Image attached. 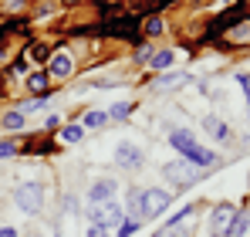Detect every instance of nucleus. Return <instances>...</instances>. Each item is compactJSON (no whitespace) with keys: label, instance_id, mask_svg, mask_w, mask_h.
I'll return each instance as SVG.
<instances>
[{"label":"nucleus","instance_id":"nucleus-14","mask_svg":"<svg viewBox=\"0 0 250 237\" xmlns=\"http://www.w3.org/2000/svg\"><path fill=\"white\" fill-rule=\"evenodd\" d=\"M189 81H193L189 71H169V75H163V78L156 81V92L166 95V92H176V88H183V85H189Z\"/></svg>","mask_w":250,"mask_h":237},{"label":"nucleus","instance_id":"nucleus-11","mask_svg":"<svg viewBox=\"0 0 250 237\" xmlns=\"http://www.w3.org/2000/svg\"><path fill=\"white\" fill-rule=\"evenodd\" d=\"M122 207H125V217L146 224V190H139V187L125 190V203H122Z\"/></svg>","mask_w":250,"mask_h":237},{"label":"nucleus","instance_id":"nucleus-31","mask_svg":"<svg viewBox=\"0 0 250 237\" xmlns=\"http://www.w3.org/2000/svg\"><path fill=\"white\" fill-rule=\"evenodd\" d=\"M0 237H21V234H17V227H0Z\"/></svg>","mask_w":250,"mask_h":237},{"label":"nucleus","instance_id":"nucleus-16","mask_svg":"<svg viewBox=\"0 0 250 237\" xmlns=\"http://www.w3.org/2000/svg\"><path fill=\"white\" fill-rule=\"evenodd\" d=\"M172 65H176V51H172V47L156 51V54H152V61H149V68H152V71H169Z\"/></svg>","mask_w":250,"mask_h":237},{"label":"nucleus","instance_id":"nucleus-24","mask_svg":"<svg viewBox=\"0 0 250 237\" xmlns=\"http://www.w3.org/2000/svg\"><path fill=\"white\" fill-rule=\"evenodd\" d=\"M139 227H142V220H132V217H125V220L119 224V227H115V231H112V234H115V237H132L135 231H139Z\"/></svg>","mask_w":250,"mask_h":237},{"label":"nucleus","instance_id":"nucleus-34","mask_svg":"<svg viewBox=\"0 0 250 237\" xmlns=\"http://www.w3.org/2000/svg\"><path fill=\"white\" fill-rule=\"evenodd\" d=\"M247 118H250V102H247Z\"/></svg>","mask_w":250,"mask_h":237},{"label":"nucleus","instance_id":"nucleus-20","mask_svg":"<svg viewBox=\"0 0 250 237\" xmlns=\"http://www.w3.org/2000/svg\"><path fill=\"white\" fill-rule=\"evenodd\" d=\"M58 139H64L68 146H75V142H82L84 139V129L82 125H75V122H68V125H61V136Z\"/></svg>","mask_w":250,"mask_h":237},{"label":"nucleus","instance_id":"nucleus-3","mask_svg":"<svg viewBox=\"0 0 250 237\" xmlns=\"http://www.w3.org/2000/svg\"><path fill=\"white\" fill-rule=\"evenodd\" d=\"M88 220L91 224H98V227H108V231H115L119 224L125 220V207L119 200H108V203H95V207H88Z\"/></svg>","mask_w":250,"mask_h":237},{"label":"nucleus","instance_id":"nucleus-32","mask_svg":"<svg viewBox=\"0 0 250 237\" xmlns=\"http://www.w3.org/2000/svg\"><path fill=\"white\" fill-rule=\"evenodd\" d=\"M237 237H250V220H247V224H244V231H240V234H237Z\"/></svg>","mask_w":250,"mask_h":237},{"label":"nucleus","instance_id":"nucleus-15","mask_svg":"<svg viewBox=\"0 0 250 237\" xmlns=\"http://www.w3.org/2000/svg\"><path fill=\"white\" fill-rule=\"evenodd\" d=\"M24 61H31V65H47V58H51V44H44V41H31L27 47H24V54H21Z\"/></svg>","mask_w":250,"mask_h":237},{"label":"nucleus","instance_id":"nucleus-18","mask_svg":"<svg viewBox=\"0 0 250 237\" xmlns=\"http://www.w3.org/2000/svg\"><path fill=\"white\" fill-rule=\"evenodd\" d=\"M142 34L146 38H159V34H166V21L156 14V17H146L142 21Z\"/></svg>","mask_w":250,"mask_h":237},{"label":"nucleus","instance_id":"nucleus-21","mask_svg":"<svg viewBox=\"0 0 250 237\" xmlns=\"http://www.w3.org/2000/svg\"><path fill=\"white\" fill-rule=\"evenodd\" d=\"M108 122V112H84L82 116V129H102Z\"/></svg>","mask_w":250,"mask_h":237},{"label":"nucleus","instance_id":"nucleus-23","mask_svg":"<svg viewBox=\"0 0 250 237\" xmlns=\"http://www.w3.org/2000/svg\"><path fill=\"white\" fill-rule=\"evenodd\" d=\"M193 213H196V203H186V207H183L179 213H172V220H169L166 227H183V224H186V220H189Z\"/></svg>","mask_w":250,"mask_h":237},{"label":"nucleus","instance_id":"nucleus-12","mask_svg":"<svg viewBox=\"0 0 250 237\" xmlns=\"http://www.w3.org/2000/svg\"><path fill=\"white\" fill-rule=\"evenodd\" d=\"M223 41H227L230 47H247V44H250V17H240V21H233V24L227 27Z\"/></svg>","mask_w":250,"mask_h":237},{"label":"nucleus","instance_id":"nucleus-26","mask_svg":"<svg viewBox=\"0 0 250 237\" xmlns=\"http://www.w3.org/2000/svg\"><path fill=\"white\" fill-rule=\"evenodd\" d=\"M84 237H115L108 227H98V224H88V231H84Z\"/></svg>","mask_w":250,"mask_h":237},{"label":"nucleus","instance_id":"nucleus-27","mask_svg":"<svg viewBox=\"0 0 250 237\" xmlns=\"http://www.w3.org/2000/svg\"><path fill=\"white\" fill-rule=\"evenodd\" d=\"M10 156H17V146L10 139H0V159H10Z\"/></svg>","mask_w":250,"mask_h":237},{"label":"nucleus","instance_id":"nucleus-6","mask_svg":"<svg viewBox=\"0 0 250 237\" xmlns=\"http://www.w3.org/2000/svg\"><path fill=\"white\" fill-rule=\"evenodd\" d=\"M237 213L240 210L233 203H216L209 210V237H227L230 227H233V220H237Z\"/></svg>","mask_w":250,"mask_h":237},{"label":"nucleus","instance_id":"nucleus-10","mask_svg":"<svg viewBox=\"0 0 250 237\" xmlns=\"http://www.w3.org/2000/svg\"><path fill=\"white\" fill-rule=\"evenodd\" d=\"M24 85H27V92H31V98H51V75L44 71V68H34L27 78H24Z\"/></svg>","mask_w":250,"mask_h":237},{"label":"nucleus","instance_id":"nucleus-22","mask_svg":"<svg viewBox=\"0 0 250 237\" xmlns=\"http://www.w3.org/2000/svg\"><path fill=\"white\" fill-rule=\"evenodd\" d=\"M152 54H156V47H152L149 41H139V44H135V54H132V58H135L139 65H149V61H152Z\"/></svg>","mask_w":250,"mask_h":237},{"label":"nucleus","instance_id":"nucleus-1","mask_svg":"<svg viewBox=\"0 0 250 237\" xmlns=\"http://www.w3.org/2000/svg\"><path fill=\"white\" fill-rule=\"evenodd\" d=\"M169 146H172L183 159H189L196 169H200V166L209 169V166L220 163V156H216L213 149H207V146H200V139H196L189 129H172V132H169Z\"/></svg>","mask_w":250,"mask_h":237},{"label":"nucleus","instance_id":"nucleus-5","mask_svg":"<svg viewBox=\"0 0 250 237\" xmlns=\"http://www.w3.org/2000/svg\"><path fill=\"white\" fill-rule=\"evenodd\" d=\"M44 71L51 75V81H64L75 75V54L68 51V47H58V51H51V58H47V65H44Z\"/></svg>","mask_w":250,"mask_h":237},{"label":"nucleus","instance_id":"nucleus-28","mask_svg":"<svg viewBox=\"0 0 250 237\" xmlns=\"http://www.w3.org/2000/svg\"><path fill=\"white\" fill-rule=\"evenodd\" d=\"M152 237H186V234H183L179 227H163V231H156Z\"/></svg>","mask_w":250,"mask_h":237},{"label":"nucleus","instance_id":"nucleus-13","mask_svg":"<svg viewBox=\"0 0 250 237\" xmlns=\"http://www.w3.org/2000/svg\"><path fill=\"white\" fill-rule=\"evenodd\" d=\"M203 129H207V132L213 136V139H216V142H223V146H230V142H233V129H230L223 118L207 116V118H203Z\"/></svg>","mask_w":250,"mask_h":237},{"label":"nucleus","instance_id":"nucleus-25","mask_svg":"<svg viewBox=\"0 0 250 237\" xmlns=\"http://www.w3.org/2000/svg\"><path fill=\"white\" fill-rule=\"evenodd\" d=\"M47 102H51V98H27V102L21 105V112H24V116H27V112H44Z\"/></svg>","mask_w":250,"mask_h":237},{"label":"nucleus","instance_id":"nucleus-2","mask_svg":"<svg viewBox=\"0 0 250 237\" xmlns=\"http://www.w3.org/2000/svg\"><path fill=\"white\" fill-rule=\"evenodd\" d=\"M163 176H166L169 183H172V190H189L196 180H200V169L189 163V159H169L166 166H163Z\"/></svg>","mask_w":250,"mask_h":237},{"label":"nucleus","instance_id":"nucleus-8","mask_svg":"<svg viewBox=\"0 0 250 237\" xmlns=\"http://www.w3.org/2000/svg\"><path fill=\"white\" fill-rule=\"evenodd\" d=\"M142 163H146L142 146H135V142H119V146H115V166H119V169L135 173V169H142Z\"/></svg>","mask_w":250,"mask_h":237},{"label":"nucleus","instance_id":"nucleus-19","mask_svg":"<svg viewBox=\"0 0 250 237\" xmlns=\"http://www.w3.org/2000/svg\"><path fill=\"white\" fill-rule=\"evenodd\" d=\"M135 112V102H115L108 109V122H125V118Z\"/></svg>","mask_w":250,"mask_h":237},{"label":"nucleus","instance_id":"nucleus-29","mask_svg":"<svg viewBox=\"0 0 250 237\" xmlns=\"http://www.w3.org/2000/svg\"><path fill=\"white\" fill-rule=\"evenodd\" d=\"M44 125H47V129H58V125H61V116H58V112H51V116L44 118Z\"/></svg>","mask_w":250,"mask_h":237},{"label":"nucleus","instance_id":"nucleus-30","mask_svg":"<svg viewBox=\"0 0 250 237\" xmlns=\"http://www.w3.org/2000/svg\"><path fill=\"white\" fill-rule=\"evenodd\" d=\"M237 81H240V88H244V95H247V102H250V78H247V75H240Z\"/></svg>","mask_w":250,"mask_h":237},{"label":"nucleus","instance_id":"nucleus-35","mask_svg":"<svg viewBox=\"0 0 250 237\" xmlns=\"http://www.w3.org/2000/svg\"><path fill=\"white\" fill-rule=\"evenodd\" d=\"M38 237H47V234H38Z\"/></svg>","mask_w":250,"mask_h":237},{"label":"nucleus","instance_id":"nucleus-7","mask_svg":"<svg viewBox=\"0 0 250 237\" xmlns=\"http://www.w3.org/2000/svg\"><path fill=\"white\" fill-rule=\"evenodd\" d=\"M119 180L115 176H98V180H91V187H88V207H95V203H108V200H119Z\"/></svg>","mask_w":250,"mask_h":237},{"label":"nucleus","instance_id":"nucleus-17","mask_svg":"<svg viewBox=\"0 0 250 237\" xmlns=\"http://www.w3.org/2000/svg\"><path fill=\"white\" fill-rule=\"evenodd\" d=\"M0 125H3L7 132H21V129L27 125V116H24L21 109H10V112H3V118H0Z\"/></svg>","mask_w":250,"mask_h":237},{"label":"nucleus","instance_id":"nucleus-33","mask_svg":"<svg viewBox=\"0 0 250 237\" xmlns=\"http://www.w3.org/2000/svg\"><path fill=\"white\" fill-rule=\"evenodd\" d=\"M61 3H64V7H78V0H61Z\"/></svg>","mask_w":250,"mask_h":237},{"label":"nucleus","instance_id":"nucleus-9","mask_svg":"<svg viewBox=\"0 0 250 237\" xmlns=\"http://www.w3.org/2000/svg\"><path fill=\"white\" fill-rule=\"evenodd\" d=\"M172 190H163V187H149L146 190V220H156V217H163L169 210V203H172Z\"/></svg>","mask_w":250,"mask_h":237},{"label":"nucleus","instance_id":"nucleus-4","mask_svg":"<svg viewBox=\"0 0 250 237\" xmlns=\"http://www.w3.org/2000/svg\"><path fill=\"white\" fill-rule=\"evenodd\" d=\"M14 203L24 210V213H41L44 210V187L38 180H31V183H21L17 190H14Z\"/></svg>","mask_w":250,"mask_h":237}]
</instances>
